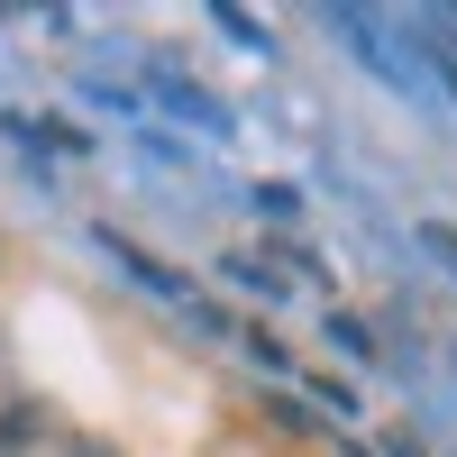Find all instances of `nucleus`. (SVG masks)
<instances>
[{"mask_svg":"<svg viewBox=\"0 0 457 457\" xmlns=\"http://www.w3.org/2000/svg\"><path fill=\"white\" fill-rule=\"evenodd\" d=\"M0 457H110V439H92V430H73L64 411H46V403H28L10 430H0Z\"/></svg>","mask_w":457,"mask_h":457,"instance_id":"nucleus-1","label":"nucleus"},{"mask_svg":"<svg viewBox=\"0 0 457 457\" xmlns=\"http://www.w3.org/2000/svg\"><path fill=\"white\" fill-rule=\"evenodd\" d=\"M28 411V385H19V357H10V338H0V430H10Z\"/></svg>","mask_w":457,"mask_h":457,"instance_id":"nucleus-2","label":"nucleus"}]
</instances>
